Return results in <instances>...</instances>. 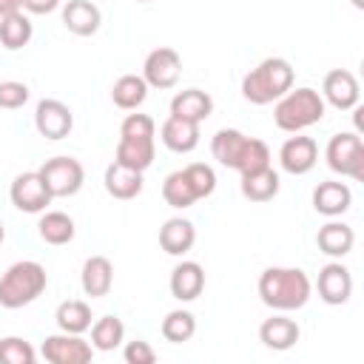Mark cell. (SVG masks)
I'll use <instances>...</instances> for the list:
<instances>
[{
    "instance_id": "obj_1",
    "label": "cell",
    "mask_w": 364,
    "mask_h": 364,
    "mask_svg": "<svg viewBox=\"0 0 364 364\" xmlns=\"http://www.w3.org/2000/svg\"><path fill=\"white\" fill-rule=\"evenodd\" d=\"M313 284L304 270L299 267H267L259 276V296L267 307L279 313L301 310L310 301Z\"/></svg>"
},
{
    "instance_id": "obj_2",
    "label": "cell",
    "mask_w": 364,
    "mask_h": 364,
    "mask_svg": "<svg viewBox=\"0 0 364 364\" xmlns=\"http://www.w3.org/2000/svg\"><path fill=\"white\" fill-rule=\"evenodd\" d=\"M293 88V65L284 57H267L242 77V97L253 105H267Z\"/></svg>"
},
{
    "instance_id": "obj_3",
    "label": "cell",
    "mask_w": 364,
    "mask_h": 364,
    "mask_svg": "<svg viewBox=\"0 0 364 364\" xmlns=\"http://www.w3.org/2000/svg\"><path fill=\"white\" fill-rule=\"evenodd\" d=\"M324 111H327V102L321 100V94L316 88H290L287 94H282L276 100V108H273V119L282 131L287 134H299L316 122L324 119Z\"/></svg>"
},
{
    "instance_id": "obj_4",
    "label": "cell",
    "mask_w": 364,
    "mask_h": 364,
    "mask_svg": "<svg viewBox=\"0 0 364 364\" xmlns=\"http://www.w3.org/2000/svg\"><path fill=\"white\" fill-rule=\"evenodd\" d=\"M46 287H48V273L40 262H31V259L14 262L0 276V304L6 310L26 307L34 299H40Z\"/></svg>"
},
{
    "instance_id": "obj_5",
    "label": "cell",
    "mask_w": 364,
    "mask_h": 364,
    "mask_svg": "<svg viewBox=\"0 0 364 364\" xmlns=\"http://www.w3.org/2000/svg\"><path fill=\"white\" fill-rule=\"evenodd\" d=\"M324 159L330 165V171L350 176L355 182H364V142L358 134L353 131H341L336 136H330Z\"/></svg>"
},
{
    "instance_id": "obj_6",
    "label": "cell",
    "mask_w": 364,
    "mask_h": 364,
    "mask_svg": "<svg viewBox=\"0 0 364 364\" xmlns=\"http://www.w3.org/2000/svg\"><path fill=\"white\" fill-rule=\"evenodd\" d=\"M40 176L46 182V188L51 191L54 199H65V196H74L82 182H85V168L80 159L74 156H51L43 162L40 168Z\"/></svg>"
},
{
    "instance_id": "obj_7",
    "label": "cell",
    "mask_w": 364,
    "mask_h": 364,
    "mask_svg": "<svg viewBox=\"0 0 364 364\" xmlns=\"http://www.w3.org/2000/svg\"><path fill=\"white\" fill-rule=\"evenodd\" d=\"M179 74H182V57L171 46L154 48L142 63V80L148 82V88H159V91L173 88L179 82Z\"/></svg>"
},
{
    "instance_id": "obj_8",
    "label": "cell",
    "mask_w": 364,
    "mask_h": 364,
    "mask_svg": "<svg viewBox=\"0 0 364 364\" xmlns=\"http://www.w3.org/2000/svg\"><path fill=\"white\" fill-rule=\"evenodd\" d=\"M9 196H11V205L23 213H43L54 199L51 191L46 188L40 171H26V173L14 176L11 188H9Z\"/></svg>"
},
{
    "instance_id": "obj_9",
    "label": "cell",
    "mask_w": 364,
    "mask_h": 364,
    "mask_svg": "<svg viewBox=\"0 0 364 364\" xmlns=\"http://www.w3.org/2000/svg\"><path fill=\"white\" fill-rule=\"evenodd\" d=\"M43 358L51 361V364H88L91 355H94V347L91 341H85L82 336L77 333H54V336H46L43 347H40Z\"/></svg>"
},
{
    "instance_id": "obj_10",
    "label": "cell",
    "mask_w": 364,
    "mask_h": 364,
    "mask_svg": "<svg viewBox=\"0 0 364 364\" xmlns=\"http://www.w3.org/2000/svg\"><path fill=\"white\" fill-rule=\"evenodd\" d=\"M34 128L46 139H65L74 128V114L60 100H40L34 111Z\"/></svg>"
},
{
    "instance_id": "obj_11",
    "label": "cell",
    "mask_w": 364,
    "mask_h": 364,
    "mask_svg": "<svg viewBox=\"0 0 364 364\" xmlns=\"http://www.w3.org/2000/svg\"><path fill=\"white\" fill-rule=\"evenodd\" d=\"M316 290H318V299L324 304H333V307L336 304H347L350 296H353V273L341 262H327L318 270Z\"/></svg>"
},
{
    "instance_id": "obj_12",
    "label": "cell",
    "mask_w": 364,
    "mask_h": 364,
    "mask_svg": "<svg viewBox=\"0 0 364 364\" xmlns=\"http://www.w3.org/2000/svg\"><path fill=\"white\" fill-rule=\"evenodd\" d=\"M279 162H282V171L293 173V176H301V173H310L318 162V145L313 136H290L284 139V145L279 148Z\"/></svg>"
},
{
    "instance_id": "obj_13",
    "label": "cell",
    "mask_w": 364,
    "mask_h": 364,
    "mask_svg": "<svg viewBox=\"0 0 364 364\" xmlns=\"http://www.w3.org/2000/svg\"><path fill=\"white\" fill-rule=\"evenodd\" d=\"M358 97H361V88H358V80H355L353 71H347V68H333V71L324 77L321 100L330 102L333 108L350 111V108L358 105Z\"/></svg>"
},
{
    "instance_id": "obj_14",
    "label": "cell",
    "mask_w": 364,
    "mask_h": 364,
    "mask_svg": "<svg viewBox=\"0 0 364 364\" xmlns=\"http://www.w3.org/2000/svg\"><path fill=\"white\" fill-rule=\"evenodd\" d=\"M102 11L94 0H68L63 6V26L77 37H91L100 31Z\"/></svg>"
},
{
    "instance_id": "obj_15",
    "label": "cell",
    "mask_w": 364,
    "mask_h": 364,
    "mask_svg": "<svg viewBox=\"0 0 364 364\" xmlns=\"http://www.w3.org/2000/svg\"><path fill=\"white\" fill-rule=\"evenodd\" d=\"M350 205H353V191L344 182L327 179V182H318L316 191H313V208L321 216H330V219L341 216V213L350 210Z\"/></svg>"
},
{
    "instance_id": "obj_16",
    "label": "cell",
    "mask_w": 364,
    "mask_h": 364,
    "mask_svg": "<svg viewBox=\"0 0 364 364\" xmlns=\"http://www.w3.org/2000/svg\"><path fill=\"white\" fill-rule=\"evenodd\" d=\"M210 114H213V100L202 88H185L171 100V117H179V119L202 125Z\"/></svg>"
},
{
    "instance_id": "obj_17",
    "label": "cell",
    "mask_w": 364,
    "mask_h": 364,
    "mask_svg": "<svg viewBox=\"0 0 364 364\" xmlns=\"http://www.w3.org/2000/svg\"><path fill=\"white\" fill-rule=\"evenodd\" d=\"M171 296L179 299V301H193L202 296L205 290V270L199 262H179L173 270H171Z\"/></svg>"
},
{
    "instance_id": "obj_18",
    "label": "cell",
    "mask_w": 364,
    "mask_h": 364,
    "mask_svg": "<svg viewBox=\"0 0 364 364\" xmlns=\"http://www.w3.org/2000/svg\"><path fill=\"white\" fill-rule=\"evenodd\" d=\"M299 336H301L299 324H296L293 318H287V316H270V318H264L262 327H259V341H262L267 350H276V353H284V350L296 347Z\"/></svg>"
},
{
    "instance_id": "obj_19",
    "label": "cell",
    "mask_w": 364,
    "mask_h": 364,
    "mask_svg": "<svg viewBox=\"0 0 364 364\" xmlns=\"http://www.w3.org/2000/svg\"><path fill=\"white\" fill-rule=\"evenodd\" d=\"M80 282H82V293L85 296H91V299L108 296L111 293V284H114V264H111V259H105V256L85 259L82 273H80Z\"/></svg>"
},
{
    "instance_id": "obj_20",
    "label": "cell",
    "mask_w": 364,
    "mask_h": 364,
    "mask_svg": "<svg viewBox=\"0 0 364 364\" xmlns=\"http://www.w3.org/2000/svg\"><path fill=\"white\" fill-rule=\"evenodd\" d=\"M247 139H250V136H245V134L236 131V128H222V131H216L213 139H210V154H213V159H216L219 165L239 171L242 154H245V148H247Z\"/></svg>"
},
{
    "instance_id": "obj_21",
    "label": "cell",
    "mask_w": 364,
    "mask_h": 364,
    "mask_svg": "<svg viewBox=\"0 0 364 364\" xmlns=\"http://www.w3.org/2000/svg\"><path fill=\"white\" fill-rule=\"evenodd\" d=\"M102 182H105V191L114 199H134V196L142 193V171H134V168H128L117 159L105 168Z\"/></svg>"
},
{
    "instance_id": "obj_22",
    "label": "cell",
    "mask_w": 364,
    "mask_h": 364,
    "mask_svg": "<svg viewBox=\"0 0 364 364\" xmlns=\"http://www.w3.org/2000/svg\"><path fill=\"white\" fill-rule=\"evenodd\" d=\"M159 136L165 142L168 151L173 154H191L196 145H199V125L196 122H188V119H179V117H168L159 128Z\"/></svg>"
},
{
    "instance_id": "obj_23",
    "label": "cell",
    "mask_w": 364,
    "mask_h": 364,
    "mask_svg": "<svg viewBox=\"0 0 364 364\" xmlns=\"http://www.w3.org/2000/svg\"><path fill=\"white\" fill-rule=\"evenodd\" d=\"M193 242H196V228L191 219L173 216L159 228V245L171 256H185L193 247Z\"/></svg>"
},
{
    "instance_id": "obj_24",
    "label": "cell",
    "mask_w": 364,
    "mask_h": 364,
    "mask_svg": "<svg viewBox=\"0 0 364 364\" xmlns=\"http://www.w3.org/2000/svg\"><path fill=\"white\" fill-rule=\"evenodd\" d=\"M316 245H318L321 253H327V256H333V259H341V256H347V253L353 250V245H355V230H353L350 225H344V222H327V225L318 228Z\"/></svg>"
},
{
    "instance_id": "obj_25",
    "label": "cell",
    "mask_w": 364,
    "mask_h": 364,
    "mask_svg": "<svg viewBox=\"0 0 364 364\" xmlns=\"http://www.w3.org/2000/svg\"><path fill=\"white\" fill-rule=\"evenodd\" d=\"M242 196L245 199H250V202H270L276 193H279V188H282V182H279V173L267 165V168H262V171H253V173H242Z\"/></svg>"
},
{
    "instance_id": "obj_26",
    "label": "cell",
    "mask_w": 364,
    "mask_h": 364,
    "mask_svg": "<svg viewBox=\"0 0 364 364\" xmlns=\"http://www.w3.org/2000/svg\"><path fill=\"white\" fill-rule=\"evenodd\" d=\"M145 97H148V82L142 80V74H122L111 88V100L122 111L139 108L145 102Z\"/></svg>"
},
{
    "instance_id": "obj_27",
    "label": "cell",
    "mask_w": 364,
    "mask_h": 364,
    "mask_svg": "<svg viewBox=\"0 0 364 364\" xmlns=\"http://www.w3.org/2000/svg\"><path fill=\"white\" fill-rule=\"evenodd\" d=\"M154 156H156L154 139H125V136H119V142H117V162H122L134 171L151 168Z\"/></svg>"
},
{
    "instance_id": "obj_28",
    "label": "cell",
    "mask_w": 364,
    "mask_h": 364,
    "mask_svg": "<svg viewBox=\"0 0 364 364\" xmlns=\"http://www.w3.org/2000/svg\"><path fill=\"white\" fill-rule=\"evenodd\" d=\"M37 230H40V239L46 245H68L74 239V233H77L74 219L68 213H63V210H46L40 216Z\"/></svg>"
},
{
    "instance_id": "obj_29",
    "label": "cell",
    "mask_w": 364,
    "mask_h": 364,
    "mask_svg": "<svg viewBox=\"0 0 364 364\" xmlns=\"http://www.w3.org/2000/svg\"><path fill=\"white\" fill-rule=\"evenodd\" d=\"M54 321H57V327H60L63 333H77V336H82V333L91 327V307H88L85 301H80V299H68V301H63V304L57 307Z\"/></svg>"
},
{
    "instance_id": "obj_30",
    "label": "cell",
    "mask_w": 364,
    "mask_h": 364,
    "mask_svg": "<svg viewBox=\"0 0 364 364\" xmlns=\"http://www.w3.org/2000/svg\"><path fill=\"white\" fill-rule=\"evenodd\" d=\"M125 341V324L117 316H102L91 324V347L100 353H111Z\"/></svg>"
},
{
    "instance_id": "obj_31",
    "label": "cell",
    "mask_w": 364,
    "mask_h": 364,
    "mask_svg": "<svg viewBox=\"0 0 364 364\" xmlns=\"http://www.w3.org/2000/svg\"><path fill=\"white\" fill-rule=\"evenodd\" d=\"M31 34H34V26H31V20L23 11L9 14V17H0V43L9 51H17V48L28 46Z\"/></svg>"
},
{
    "instance_id": "obj_32",
    "label": "cell",
    "mask_w": 364,
    "mask_h": 364,
    "mask_svg": "<svg viewBox=\"0 0 364 364\" xmlns=\"http://www.w3.org/2000/svg\"><path fill=\"white\" fill-rule=\"evenodd\" d=\"M162 199L171 208H176V210H185V208H191L196 202V193H193L185 171H173V173L165 176V182H162Z\"/></svg>"
},
{
    "instance_id": "obj_33",
    "label": "cell",
    "mask_w": 364,
    "mask_h": 364,
    "mask_svg": "<svg viewBox=\"0 0 364 364\" xmlns=\"http://www.w3.org/2000/svg\"><path fill=\"white\" fill-rule=\"evenodd\" d=\"M193 333H196V318L191 310H171L162 318V336L171 344H185L193 338Z\"/></svg>"
},
{
    "instance_id": "obj_34",
    "label": "cell",
    "mask_w": 364,
    "mask_h": 364,
    "mask_svg": "<svg viewBox=\"0 0 364 364\" xmlns=\"http://www.w3.org/2000/svg\"><path fill=\"white\" fill-rule=\"evenodd\" d=\"M34 347L20 336L0 338V364H34Z\"/></svg>"
},
{
    "instance_id": "obj_35",
    "label": "cell",
    "mask_w": 364,
    "mask_h": 364,
    "mask_svg": "<svg viewBox=\"0 0 364 364\" xmlns=\"http://www.w3.org/2000/svg\"><path fill=\"white\" fill-rule=\"evenodd\" d=\"M182 171H185V176H188V182H191L196 199H208V196L216 191V173H213L210 165H205V162H191V165L182 168Z\"/></svg>"
},
{
    "instance_id": "obj_36",
    "label": "cell",
    "mask_w": 364,
    "mask_h": 364,
    "mask_svg": "<svg viewBox=\"0 0 364 364\" xmlns=\"http://www.w3.org/2000/svg\"><path fill=\"white\" fill-rule=\"evenodd\" d=\"M267 165H270V148L262 139L250 136L247 139V148L242 154V162H239V173H253V171H262Z\"/></svg>"
},
{
    "instance_id": "obj_37",
    "label": "cell",
    "mask_w": 364,
    "mask_h": 364,
    "mask_svg": "<svg viewBox=\"0 0 364 364\" xmlns=\"http://www.w3.org/2000/svg\"><path fill=\"white\" fill-rule=\"evenodd\" d=\"M156 134V122L148 114H128L119 125V136L125 139H154Z\"/></svg>"
},
{
    "instance_id": "obj_38",
    "label": "cell",
    "mask_w": 364,
    "mask_h": 364,
    "mask_svg": "<svg viewBox=\"0 0 364 364\" xmlns=\"http://www.w3.org/2000/svg\"><path fill=\"white\" fill-rule=\"evenodd\" d=\"M26 102H28V85L26 82H17V80L0 82V108L14 111V108H23Z\"/></svg>"
},
{
    "instance_id": "obj_39",
    "label": "cell",
    "mask_w": 364,
    "mask_h": 364,
    "mask_svg": "<svg viewBox=\"0 0 364 364\" xmlns=\"http://www.w3.org/2000/svg\"><path fill=\"white\" fill-rule=\"evenodd\" d=\"M122 358H125L128 364H154V361H156V353H154V347H151L148 341L136 338V341H128V344H125Z\"/></svg>"
},
{
    "instance_id": "obj_40",
    "label": "cell",
    "mask_w": 364,
    "mask_h": 364,
    "mask_svg": "<svg viewBox=\"0 0 364 364\" xmlns=\"http://www.w3.org/2000/svg\"><path fill=\"white\" fill-rule=\"evenodd\" d=\"M60 6V0H23V9L31 14H51Z\"/></svg>"
},
{
    "instance_id": "obj_41",
    "label": "cell",
    "mask_w": 364,
    "mask_h": 364,
    "mask_svg": "<svg viewBox=\"0 0 364 364\" xmlns=\"http://www.w3.org/2000/svg\"><path fill=\"white\" fill-rule=\"evenodd\" d=\"M17 11H23V0H0V17L17 14Z\"/></svg>"
},
{
    "instance_id": "obj_42",
    "label": "cell",
    "mask_w": 364,
    "mask_h": 364,
    "mask_svg": "<svg viewBox=\"0 0 364 364\" xmlns=\"http://www.w3.org/2000/svg\"><path fill=\"white\" fill-rule=\"evenodd\" d=\"M3 239H6V228H3V222H0V245H3Z\"/></svg>"
},
{
    "instance_id": "obj_43",
    "label": "cell",
    "mask_w": 364,
    "mask_h": 364,
    "mask_svg": "<svg viewBox=\"0 0 364 364\" xmlns=\"http://www.w3.org/2000/svg\"><path fill=\"white\" fill-rule=\"evenodd\" d=\"M353 6H355V9H364V0H353Z\"/></svg>"
},
{
    "instance_id": "obj_44",
    "label": "cell",
    "mask_w": 364,
    "mask_h": 364,
    "mask_svg": "<svg viewBox=\"0 0 364 364\" xmlns=\"http://www.w3.org/2000/svg\"><path fill=\"white\" fill-rule=\"evenodd\" d=\"M136 3H148V0H136Z\"/></svg>"
}]
</instances>
